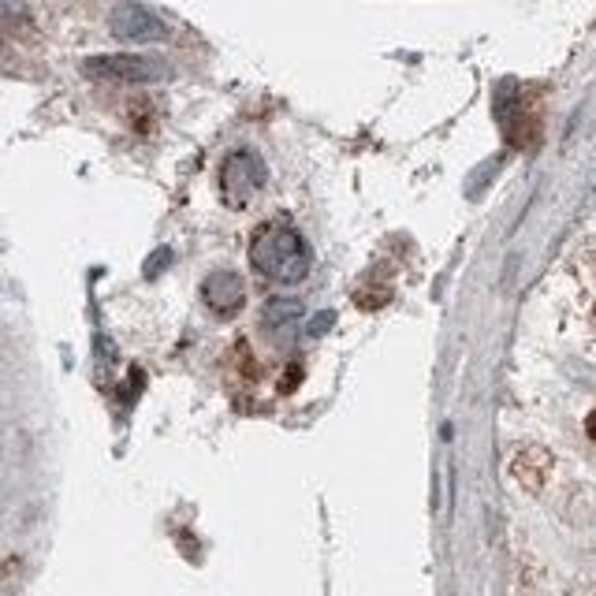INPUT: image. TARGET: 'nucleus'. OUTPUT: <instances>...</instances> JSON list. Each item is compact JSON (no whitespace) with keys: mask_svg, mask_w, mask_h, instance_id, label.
<instances>
[{"mask_svg":"<svg viewBox=\"0 0 596 596\" xmlns=\"http://www.w3.org/2000/svg\"><path fill=\"white\" fill-rule=\"evenodd\" d=\"M589 437L596 440V414H593V418H589Z\"/></svg>","mask_w":596,"mask_h":596,"instance_id":"obj_7","label":"nucleus"},{"mask_svg":"<svg viewBox=\"0 0 596 596\" xmlns=\"http://www.w3.org/2000/svg\"><path fill=\"white\" fill-rule=\"evenodd\" d=\"M202 302L213 310L216 317L239 314L243 302H246V288H243L239 272H232V269H216V272H210V277H205V283H202Z\"/></svg>","mask_w":596,"mask_h":596,"instance_id":"obj_5","label":"nucleus"},{"mask_svg":"<svg viewBox=\"0 0 596 596\" xmlns=\"http://www.w3.org/2000/svg\"><path fill=\"white\" fill-rule=\"evenodd\" d=\"M250 265L261 280L291 288V283H302L310 277V269H314V250H310V243L302 239L295 228H288V224H265L250 243Z\"/></svg>","mask_w":596,"mask_h":596,"instance_id":"obj_1","label":"nucleus"},{"mask_svg":"<svg viewBox=\"0 0 596 596\" xmlns=\"http://www.w3.org/2000/svg\"><path fill=\"white\" fill-rule=\"evenodd\" d=\"M265 179H269V172H265V160L254 154V149H239V154H232L221 168L224 202L235 205V210H243V205H250L254 198L261 194Z\"/></svg>","mask_w":596,"mask_h":596,"instance_id":"obj_2","label":"nucleus"},{"mask_svg":"<svg viewBox=\"0 0 596 596\" xmlns=\"http://www.w3.org/2000/svg\"><path fill=\"white\" fill-rule=\"evenodd\" d=\"M261 317H265V328H272V333H291V328H299V321H302V302L299 299H272Z\"/></svg>","mask_w":596,"mask_h":596,"instance_id":"obj_6","label":"nucleus"},{"mask_svg":"<svg viewBox=\"0 0 596 596\" xmlns=\"http://www.w3.org/2000/svg\"><path fill=\"white\" fill-rule=\"evenodd\" d=\"M112 34L131 45H149V42H165L168 26L165 19L149 12L146 4H131L127 0V4H120L116 12H112Z\"/></svg>","mask_w":596,"mask_h":596,"instance_id":"obj_4","label":"nucleus"},{"mask_svg":"<svg viewBox=\"0 0 596 596\" xmlns=\"http://www.w3.org/2000/svg\"><path fill=\"white\" fill-rule=\"evenodd\" d=\"M82 71L98 82H157L165 79L168 68L157 56H135V53H112V56H90Z\"/></svg>","mask_w":596,"mask_h":596,"instance_id":"obj_3","label":"nucleus"}]
</instances>
